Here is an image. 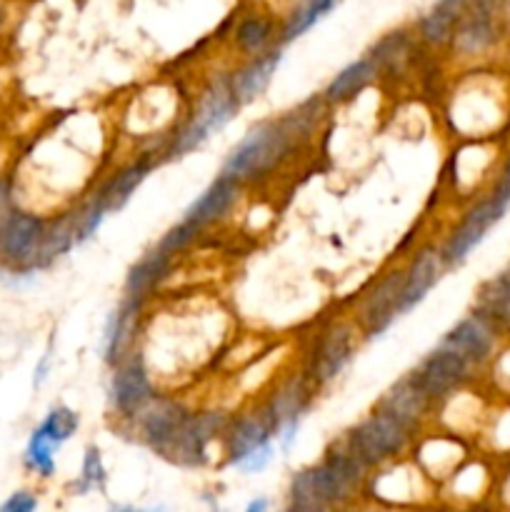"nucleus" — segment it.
Here are the masks:
<instances>
[{"instance_id":"1","label":"nucleus","mask_w":510,"mask_h":512,"mask_svg":"<svg viewBox=\"0 0 510 512\" xmlns=\"http://www.w3.org/2000/svg\"><path fill=\"white\" fill-rule=\"evenodd\" d=\"M300 145L293 130L288 128L283 118L260 123L230 150L228 160L223 163V175L240 180H255L260 175H268L270 170L278 168L290 150Z\"/></svg>"},{"instance_id":"2","label":"nucleus","mask_w":510,"mask_h":512,"mask_svg":"<svg viewBox=\"0 0 510 512\" xmlns=\"http://www.w3.org/2000/svg\"><path fill=\"white\" fill-rule=\"evenodd\" d=\"M240 103L235 100L233 90H230V80H215L205 95L200 98L198 108L190 115L188 123L175 133L173 145H170V155H185L190 150L200 148L208 140L210 133L223 128L228 120L235 118Z\"/></svg>"},{"instance_id":"3","label":"nucleus","mask_w":510,"mask_h":512,"mask_svg":"<svg viewBox=\"0 0 510 512\" xmlns=\"http://www.w3.org/2000/svg\"><path fill=\"white\" fill-rule=\"evenodd\" d=\"M408 425H403L400 420H395L393 415H388L385 410H375L373 415L363 420L360 425H355L353 430L345 438V445L350 448V453L365 465V468H375L383 460L393 458V455L403 453L405 445H408Z\"/></svg>"},{"instance_id":"4","label":"nucleus","mask_w":510,"mask_h":512,"mask_svg":"<svg viewBox=\"0 0 510 512\" xmlns=\"http://www.w3.org/2000/svg\"><path fill=\"white\" fill-rule=\"evenodd\" d=\"M508 205L510 193H505V190L500 188H495L488 200L475 205V208L465 215L463 223L453 230V235H450L448 243L443 245V250H440V258H443L445 268H455V265L463 263V260L468 258L470 250L485 238V233L503 218Z\"/></svg>"},{"instance_id":"5","label":"nucleus","mask_w":510,"mask_h":512,"mask_svg":"<svg viewBox=\"0 0 510 512\" xmlns=\"http://www.w3.org/2000/svg\"><path fill=\"white\" fill-rule=\"evenodd\" d=\"M225 428H228L225 413H188L185 423L180 425L178 433L168 443V448L163 450V458L180 465V468H198V465L205 463V450H208V445L220 433H225Z\"/></svg>"},{"instance_id":"6","label":"nucleus","mask_w":510,"mask_h":512,"mask_svg":"<svg viewBox=\"0 0 510 512\" xmlns=\"http://www.w3.org/2000/svg\"><path fill=\"white\" fill-rule=\"evenodd\" d=\"M365 470L368 468L350 453L348 445L330 448L323 463H318L313 468L315 483H318L320 498L325 500V505L328 508L343 505L355 493V488L363 483Z\"/></svg>"},{"instance_id":"7","label":"nucleus","mask_w":510,"mask_h":512,"mask_svg":"<svg viewBox=\"0 0 510 512\" xmlns=\"http://www.w3.org/2000/svg\"><path fill=\"white\" fill-rule=\"evenodd\" d=\"M45 223L38 215L8 213L0 223V258L15 268H35Z\"/></svg>"},{"instance_id":"8","label":"nucleus","mask_w":510,"mask_h":512,"mask_svg":"<svg viewBox=\"0 0 510 512\" xmlns=\"http://www.w3.org/2000/svg\"><path fill=\"white\" fill-rule=\"evenodd\" d=\"M470 368H473V365H470L468 360L460 358L453 348L440 343V348H435L433 353L413 370V375L420 383V388L425 390V395L430 398V403H433V400L448 398L450 393H455V390L463 385V380L468 378Z\"/></svg>"},{"instance_id":"9","label":"nucleus","mask_w":510,"mask_h":512,"mask_svg":"<svg viewBox=\"0 0 510 512\" xmlns=\"http://www.w3.org/2000/svg\"><path fill=\"white\" fill-rule=\"evenodd\" d=\"M153 395V383H150V375L145 370L143 360H118V368H115L113 378H110V408L120 418L133 420Z\"/></svg>"},{"instance_id":"10","label":"nucleus","mask_w":510,"mask_h":512,"mask_svg":"<svg viewBox=\"0 0 510 512\" xmlns=\"http://www.w3.org/2000/svg\"><path fill=\"white\" fill-rule=\"evenodd\" d=\"M188 418V410L180 403L170 398H150L145 403V408L140 410L133 418L135 428H138L140 440L148 445L150 450H155L158 455H163V450L168 448V443L173 440V435L178 433L180 425Z\"/></svg>"},{"instance_id":"11","label":"nucleus","mask_w":510,"mask_h":512,"mask_svg":"<svg viewBox=\"0 0 510 512\" xmlns=\"http://www.w3.org/2000/svg\"><path fill=\"white\" fill-rule=\"evenodd\" d=\"M405 273H390L365 295L360 305V325H363L368 338H378L390 328L400 315V290H403Z\"/></svg>"},{"instance_id":"12","label":"nucleus","mask_w":510,"mask_h":512,"mask_svg":"<svg viewBox=\"0 0 510 512\" xmlns=\"http://www.w3.org/2000/svg\"><path fill=\"white\" fill-rule=\"evenodd\" d=\"M305 405H308V388H305V383L300 378H288L270 395L268 405L263 408L270 425H273V433L283 440L285 448L295 438L298 420L303 415Z\"/></svg>"},{"instance_id":"13","label":"nucleus","mask_w":510,"mask_h":512,"mask_svg":"<svg viewBox=\"0 0 510 512\" xmlns=\"http://www.w3.org/2000/svg\"><path fill=\"white\" fill-rule=\"evenodd\" d=\"M495 343V325L490 323L485 315L475 310L473 315L460 320L448 335H445L443 345L453 348L460 358L468 360L470 365H480L490 353H493Z\"/></svg>"},{"instance_id":"14","label":"nucleus","mask_w":510,"mask_h":512,"mask_svg":"<svg viewBox=\"0 0 510 512\" xmlns=\"http://www.w3.org/2000/svg\"><path fill=\"white\" fill-rule=\"evenodd\" d=\"M443 270L445 263L440 258V250L423 248L415 253L413 263H410L408 273L403 278V290H400V315L408 313L410 308H415L428 295V290L438 283Z\"/></svg>"},{"instance_id":"15","label":"nucleus","mask_w":510,"mask_h":512,"mask_svg":"<svg viewBox=\"0 0 510 512\" xmlns=\"http://www.w3.org/2000/svg\"><path fill=\"white\" fill-rule=\"evenodd\" d=\"M280 58H283V53H280L278 48L263 50L260 55H253V60H250V63H245L243 68L235 70L233 75H228L230 90H233L235 100H238L240 105L253 103L255 98H260V95H263V90L268 88L270 80H273V75H275V70H278Z\"/></svg>"},{"instance_id":"16","label":"nucleus","mask_w":510,"mask_h":512,"mask_svg":"<svg viewBox=\"0 0 510 512\" xmlns=\"http://www.w3.org/2000/svg\"><path fill=\"white\" fill-rule=\"evenodd\" d=\"M350 353H353V335H350V330L343 328V325L330 328L325 338L320 340L318 355L310 363V380L315 385H325L333 378H338L340 370L348 365Z\"/></svg>"},{"instance_id":"17","label":"nucleus","mask_w":510,"mask_h":512,"mask_svg":"<svg viewBox=\"0 0 510 512\" xmlns=\"http://www.w3.org/2000/svg\"><path fill=\"white\" fill-rule=\"evenodd\" d=\"M238 190H240V180L230 178V175L220 173L218 178L210 183V188L185 210V218L188 223L198 225V228H205V225L215 223V220L223 218L230 208L238 200Z\"/></svg>"},{"instance_id":"18","label":"nucleus","mask_w":510,"mask_h":512,"mask_svg":"<svg viewBox=\"0 0 510 512\" xmlns=\"http://www.w3.org/2000/svg\"><path fill=\"white\" fill-rule=\"evenodd\" d=\"M430 398L425 395V390L420 388V383L415 380V375H405L400 378L388 393L380 400V410H385L388 415H393L395 420H400L403 425L413 428L415 423H420V418L428 410Z\"/></svg>"},{"instance_id":"19","label":"nucleus","mask_w":510,"mask_h":512,"mask_svg":"<svg viewBox=\"0 0 510 512\" xmlns=\"http://www.w3.org/2000/svg\"><path fill=\"white\" fill-rule=\"evenodd\" d=\"M270 435H275V433H273V425H270L268 415H265V410H260V413L243 415L240 420H235L233 425H228V428H225V453H228L230 463L235 465L240 458H245L250 450H255V448H260V445L268 443Z\"/></svg>"},{"instance_id":"20","label":"nucleus","mask_w":510,"mask_h":512,"mask_svg":"<svg viewBox=\"0 0 510 512\" xmlns=\"http://www.w3.org/2000/svg\"><path fill=\"white\" fill-rule=\"evenodd\" d=\"M468 8V0H440L428 15H423L418 23V35L425 45L438 48V45L450 43L453 30L458 25L460 15Z\"/></svg>"},{"instance_id":"21","label":"nucleus","mask_w":510,"mask_h":512,"mask_svg":"<svg viewBox=\"0 0 510 512\" xmlns=\"http://www.w3.org/2000/svg\"><path fill=\"white\" fill-rule=\"evenodd\" d=\"M378 73L380 70H378V65L373 63V58L355 60V63L345 65V68L340 70L333 80H330V85L325 88L323 98L333 105L348 103V100H353L355 95L363 93V90L368 88L375 78H378Z\"/></svg>"},{"instance_id":"22","label":"nucleus","mask_w":510,"mask_h":512,"mask_svg":"<svg viewBox=\"0 0 510 512\" xmlns=\"http://www.w3.org/2000/svg\"><path fill=\"white\" fill-rule=\"evenodd\" d=\"M450 43H453V48L458 50L460 55L483 53V50L493 43V23H490L488 13H485L483 8H478L468 15H460Z\"/></svg>"},{"instance_id":"23","label":"nucleus","mask_w":510,"mask_h":512,"mask_svg":"<svg viewBox=\"0 0 510 512\" xmlns=\"http://www.w3.org/2000/svg\"><path fill=\"white\" fill-rule=\"evenodd\" d=\"M170 260L173 258L165 253H160L158 248L150 250V253L145 255L138 265H133V268H130L128 278H125V298L143 300L145 295H148L150 290H153L155 285L165 278V275H168Z\"/></svg>"},{"instance_id":"24","label":"nucleus","mask_w":510,"mask_h":512,"mask_svg":"<svg viewBox=\"0 0 510 512\" xmlns=\"http://www.w3.org/2000/svg\"><path fill=\"white\" fill-rule=\"evenodd\" d=\"M73 243H78V213L63 215L60 220H53L50 225H45L35 268H45L53 260H58Z\"/></svg>"},{"instance_id":"25","label":"nucleus","mask_w":510,"mask_h":512,"mask_svg":"<svg viewBox=\"0 0 510 512\" xmlns=\"http://www.w3.org/2000/svg\"><path fill=\"white\" fill-rule=\"evenodd\" d=\"M148 170H150V163H133L128 165V168L120 170L118 175H113V178L103 185V190L98 193V198L103 200L105 210L113 213V210L123 208V205L133 198L138 185L148 178Z\"/></svg>"},{"instance_id":"26","label":"nucleus","mask_w":510,"mask_h":512,"mask_svg":"<svg viewBox=\"0 0 510 512\" xmlns=\"http://www.w3.org/2000/svg\"><path fill=\"white\" fill-rule=\"evenodd\" d=\"M478 313L485 315L493 325H510V268L483 285Z\"/></svg>"},{"instance_id":"27","label":"nucleus","mask_w":510,"mask_h":512,"mask_svg":"<svg viewBox=\"0 0 510 512\" xmlns=\"http://www.w3.org/2000/svg\"><path fill=\"white\" fill-rule=\"evenodd\" d=\"M410 53H413V40L405 30H393L385 38L378 40V45L373 48L370 58L378 65L380 73H400V70L408 65Z\"/></svg>"},{"instance_id":"28","label":"nucleus","mask_w":510,"mask_h":512,"mask_svg":"<svg viewBox=\"0 0 510 512\" xmlns=\"http://www.w3.org/2000/svg\"><path fill=\"white\" fill-rule=\"evenodd\" d=\"M140 300L125 298L123 308L118 313H113L108 325V333H105V360L108 363H118L123 360V350L130 343V330L135 325V313H138Z\"/></svg>"},{"instance_id":"29","label":"nucleus","mask_w":510,"mask_h":512,"mask_svg":"<svg viewBox=\"0 0 510 512\" xmlns=\"http://www.w3.org/2000/svg\"><path fill=\"white\" fill-rule=\"evenodd\" d=\"M338 3L340 0H303V3L288 15V20H285L283 30H280V40H283V43H290V40L300 38L305 30L313 28V25L318 23L320 18H325Z\"/></svg>"},{"instance_id":"30","label":"nucleus","mask_w":510,"mask_h":512,"mask_svg":"<svg viewBox=\"0 0 510 512\" xmlns=\"http://www.w3.org/2000/svg\"><path fill=\"white\" fill-rule=\"evenodd\" d=\"M270 38H273V23L263 15H248L235 28V43H238L240 53L250 55V58L268 50Z\"/></svg>"},{"instance_id":"31","label":"nucleus","mask_w":510,"mask_h":512,"mask_svg":"<svg viewBox=\"0 0 510 512\" xmlns=\"http://www.w3.org/2000/svg\"><path fill=\"white\" fill-rule=\"evenodd\" d=\"M288 495H290V508L298 510V512H318V510L328 508V505H325V500L320 498V490H318V483H315L313 468L300 470V473L293 475Z\"/></svg>"},{"instance_id":"32","label":"nucleus","mask_w":510,"mask_h":512,"mask_svg":"<svg viewBox=\"0 0 510 512\" xmlns=\"http://www.w3.org/2000/svg\"><path fill=\"white\" fill-rule=\"evenodd\" d=\"M55 448H58V443H53V440L38 428L33 433V438H30L28 450H25V465H28L30 470H35V473L48 478L55 470Z\"/></svg>"},{"instance_id":"33","label":"nucleus","mask_w":510,"mask_h":512,"mask_svg":"<svg viewBox=\"0 0 510 512\" xmlns=\"http://www.w3.org/2000/svg\"><path fill=\"white\" fill-rule=\"evenodd\" d=\"M40 430H43L53 443L60 445L65 443L75 430H78V415H75L70 408H63V405H60V408L50 410L48 418L40 423Z\"/></svg>"},{"instance_id":"34","label":"nucleus","mask_w":510,"mask_h":512,"mask_svg":"<svg viewBox=\"0 0 510 512\" xmlns=\"http://www.w3.org/2000/svg\"><path fill=\"white\" fill-rule=\"evenodd\" d=\"M198 230H200L198 225L183 220V223H178L175 228H170L168 233H165V238L158 243V250L173 258L175 253H180V250H185L190 243H193L195 235H198Z\"/></svg>"},{"instance_id":"35","label":"nucleus","mask_w":510,"mask_h":512,"mask_svg":"<svg viewBox=\"0 0 510 512\" xmlns=\"http://www.w3.org/2000/svg\"><path fill=\"white\" fill-rule=\"evenodd\" d=\"M105 213H108V210H105L103 200H100L98 195H95V198L90 200L85 208L78 210V243L93 238L95 230H98V225L103 223Z\"/></svg>"},{"instance_id":"36","label":"nucleus","mask_w":510,"mask_h":512,"mask_svg":"<svg viewBox=\"0 0 510 512\" xmlns=\"http://www.w3.org/2000/svg\"><path fill=\"white\" fill-rule=\"evenodd\" d=\"M270 458H273V445H270L268 440V443L260 445V448L250 450V453L245 455V458H240L235 465H238L240 470H245V473H258V470H263L265 465L270 463Z\"/></svg>"},{"instance_id":"37","label":"nucleus","mask_w":510,"mask_h":512,"mask_svg":"<svg viewBox=\"0 0 510 512\" xmlns=\"http://www.w3.org/2000/svg\"><path fill=\"white\" fill-rule=\"evenodd\" d=\"M103 480H105L103 460H100L98 450L90 448L88 453H85V460H83V483L88 485V488H95V485H100Z\"/></svg>"},{"instance_id":"38","label":"nucleus","mask_w":510,"mask_h":512,"mask_svg":"<svg viewBox=\"0 0 510 512\" xmlns=\"http://www.w3.org/2000/svg\"><path fill=\"white\" fill-rule=\"evenodd\" d=\"M35 508H38V500H35V495L25 493V490L13 493L3 505H0V510L3 512H30Z\"/></svg>"},{"instance_id":"39","label":"nucleus","mask_w":510,"mask_h":512,"mask_svg":"<svg viewBox=\"0 0 510 512\" xmlns=\"http://www.w3.org/2000/svg\"><path fill=\"white\" fill-rule=\"evenodd\" d=\"M5 215H8V190L0 183V223H3Z\"/></svg>"},{"instance_id":"40","label":"nucleus","mask_w":510,"mask_h":512,"mask_svg":"<svg viewBox=\"0 0 510 512\" xmlns=\"http://www.w3.org/2000/svg\"><path fill=\"white\" fill-rule=\"evenodd\" d=\"M265 508H268V503H265V500H255V503L248 505L250 512H260V510H265Z\"/></svg>"},{"instance_id":"41","label":"nucleus","mask_w":510,"mask_h":512,"mask_svg":"<svg viewBox=\"0 0 510 512\" xmlns=\"http://www.w3.org/2000/svg\"><path fill=\"white\" fill-rule=\"evenodd\" d=\"M0 23H3V8H0Z\"/></svg>"}]
</instances>
